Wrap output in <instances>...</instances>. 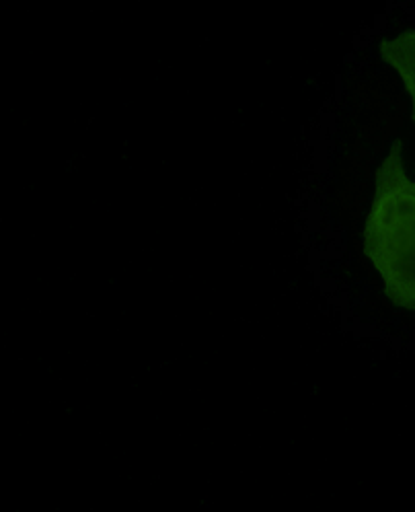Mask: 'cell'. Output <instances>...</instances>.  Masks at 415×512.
<instances>
[{
  "mask_svg": "<svg viewBox=\"0 0 415 512\" xmlns=\"http://www.w3.org/2000/svg\"><path fill=\"white\" fill-rule=\"evenodd\" d=\"M362 245L385 282L387 297L397 307L415 311V181L405 173L401 142L391 144L376 173Z\"/></svg>",
  "mask_w": 415,
  "mask_h": 512,
  "instance_id": "obj_1",
  "label": "cell"
},
{
  "mask_svg": "<svg viewBox=\"0 0 415 512\" xmlns=\"http://www.w3.org/2000/svg\"><path fill=\"white\" fill-rule=\"evenodd\" d=\"M383 60L401 77L413 105L415 120V29L399 33L397 38L385 40L381 44Z\"/></svg>",
  "mask_w": 415,
  "mask_h": 512,
  "instance_id": "obj_2",
  "label": "cell"
}]
</instances>
